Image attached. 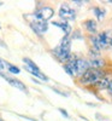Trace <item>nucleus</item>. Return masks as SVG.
Listing matches in <instances>:
<instances>
[{
    "mask_svg": "<svg viewBox=\"0 0 112 121\" xmlns=\"http://www.w3.org/2000/svg\"><path fill=\"white\" fill-rule=\"evenodd\" d=\"M63 67L70 76H81L89 69L88 60L80 57H74V56L70 58L69 62L64 63Z\"/></svg>",
    "mask_w": 112,
    "mask_h": 121,
    "instance_id": "1",
    "label": "nucleus"
},
{
    "mask_svg": "<svg viewBox=\"0 0 112 121\" xmlns=\"http://www.w3.org/2000/svg\"><path fill=\"white\" fill-rule=\"evenodd\" d=\"M0 75H1V76L6 80V81H7L10 85H12L13 87H16V88L21 90V91H23V92H25V93H27V86H25L22 81H19V80H17V79H13V78H8L7 75L3 74L1 72H0Z\"/></svg>",
    "mask_w": 112,
    "mask_h": 121,
    "instance_id": "8",
    "label": "nucleus"
},
{
    "mask_svg": "<svg viewBox=\"0 0 112 121\" xmlns=\"http://www.w3.org/2000/svg\"><path fill=\"white\" fill-rule=\"evenodd\" d=\"M54 15V10L52 7H48V6H45V7H41L40 10L34 13V17L35 19H40V21H45L47 22L48 19H51Z\"/></svg>",
    "mask_w": 112,
    "mask_h": 121,
    "instance_id": "6",
    "label": "nucleus"
},
{
    "mask_svg": "<svg viewBox=\"0 0 112 121\" xmlns=\"http://www.w3.org/2000/svg\"><path fill=\"white\" fill-rule=\"evenodd\" d=\"M0 121H1V120H0Z\"/></svg>",
    "mask_w": 112,
    "mask_h": 121,
    "instance_id": "20",
    "label": "nucleus"
},
{
    "mask_svg": "<svg viewBox=\"0 0 112 121\" xmlns=\"http://www.w3.org/2000/svg\"><path fill=\"white\" fill-rule=\"evenodd\" d=\"M107 92H108V95L112 97V79L111 80H108V86H107Z\"/></svg>",
    "mask_w": 112,
    "mask_h": 121,
    "instance_id": "15",
    "label": "nucleus"
},
{
    "mask_svg": "<svg viewBox=\"0 0 112 121\" xmlns=\"http://www.w3.org/2000/svg\"><path fill=\"white\" fill-rule=\"evenodd\" d=\"M0 69H4V63L0 60Z\"/></svg>",
    "mask_w": 112,
    "mask_h": 121,
    "instance_id": "17",
    "label": "nucleus"
},
{
    "mask_svg": "<svg viewBox=\"0 0 112 121\" xmlns=\"http://www.w3.org/2000/svg\"><path fill=\"white\" fill-rule=\"evenodd\" d=\"M94 13H95V16L98 17V19H103L104 17H105V10H103L101 7H94Z\"/></svg>",
    "mask_w": 112,
    "mask_h": 121,
    "instance_id": "13",
    "label": "nucleus"
},
{
    "mask_svg": "<svg viewBox=\"0 0 112 121\" xmlns=\"http://www.w3.org/2000/svg\"><path fill=\"white\" fill-rule=\"evenodd\" d=\"M59 17L62 18L64 22L75 21L76 19V12L68 4H63L62 6H60V9H59Z\"/></svg>",
    "mask_w": 112,
    "mask_h": 121,
    "instance_id": "5",
    "label": "nucleus"
},
{
    "mask_svg": "<svg viewBox=\"0 0 112 121\" xmlns=\"http://www.w3.org/2000/svg\"><path fill=\"white\" fill-rule=\"evenodd\" d=\"M53 26L58 27L63 30V32L65 33V36H69L70 33H71V27L68 22H53Z\"/></svg>",
    "mask_w": 112,
    "mask_h": 121,
    "instance_id": "10",
    "label": "nucleus"
},
{
    "mask_svg": "<svg viewBox=\"0 0 112 121\" xmlns=\"http://www.w3.org/2000/svg\"><path fill=\"white\" fill-rule=\"evenodd\" d=\"M95 86H96V88L98 90H105V88H107V86H108V79L107 78H101L99 81L95 84Z\"/></svg>",
    "mask_w": 112,
    "mask_h": 121,
    "instance_id": "12",
    "label": "nucleus"
},
{
    "mask_svg": "<svg viewBox=\"0 0 112 121\" xmlns=\"http://www.w3.org/2000/svg\"><path fill=\"white\" fill-rule=\"evenodd\" d=\"M112 41V32H101L92 38V44L95 51H101V50H107L111 47Z\"/></svg>",
    "mask_w": 112,
    "mask_h": 121,
    "instance_id": "3",
    "label": "nucleus"
},
{
    "mask_svg": "<svg viewBox=\"0 0 112 121\" xmlns=\"http://www.w3.org/2000/svg\"><path fill=\"white\" fill-rule=\"evenodd\" d=\"M30 27L33 28V30L35 33H37L39 35H41L44 33L47 32V28H48V24L47 22L45 21H40V19H35V21L30 22Z\"/></svg>",
    "mask_w": 112,
    "mask_h": 121,
    "instance_id": "7",
    "label": "nucleus"
},
{
    "mask_svg": "<svg viewBox=\"0 0 112 121\" xmlns=\"http://www.w3.org/2000/svg\"><path fill=\"white\" fill-rule=\"evenodd\" d=\"M0 4H1V3H0Z\"/></svg>",
    "mask_w": 112,
    "mask_h": 121,
    "instance_id": "19",
    "label": "nucleus"
},
{
    "mask_svg": "<svg viewBox=\"0 0 112 121\" xmlns=\"http://www.w3.org/2000/svg\"><path fill=\"white\" fill-rule=\"evenodd\" d=\"M89 68H93V69H100L101 67H104L105 62L103 59H99V58H93V59H90L89 62Z\"/></svg>",
    "mask_w": 112,
    "mask_h": 121,
    "instance_id": "11",
    "label": "nucleus"
},
{
    "mask_svg": "<svg viewBox=\"0 0 112 121\" xmlns=\"http://www.w3.org/2000/svg\"><path fill=\"white\" fill-rule=\"evenodd\" d=\"M7 68H8V72H10V73H12V74H18L19 72H21L18 67L12 65V64H7Z\"/></svg>",
    "mask_w": 112,
    "mask_h": 121,
    "instance_id": "14",
    "label": "nucleus"
},
{
    "mask_svg": "<svg viewBox=\"0 0 112 121\" xmlns=\"http://www.w3.org/2000/svg\"><path fill=\"white\" fill-rule=\"evenodd\" d=\"M111 47H112V41H111Z\"/></svg>",
    "mask_w": 112,
    "mask_h": 121,
    "instance_id": "18",
    "label": "nucleus"
},
{
    "mask_svg": "<svg viewBox=\"0 0 112 121\" xmlns=\"http://www.w3.org/2000/svg\"><path fill=\"white\" fill-rule=\"evenodd\" d=\"M83 26H84L86 30L90 34H95L96 30H98V24L94 19H86L83 22Z\"/></svg>",
    "mask_w": 112,
    "mask_h": 121,
    "instance_id": "9",
    "label": "nucleus"
},
{
    "mask_svg": "<svg viewBox=\"0 0 112 121\" xmlns=\"http://www.w3.org/2000/svg\"><path fill=\"white\" fill-rule=\"evenodd\" d=\"M105 74L100 69L89 68L84 74L80 76V84L81 85H95L101 78H104Z\"/></svg>",
    "mask_w": 112,
    "mask_h": 121,
    "instance_id": "4",
    "label": "nucleus"
},
{
    "mask_svg": "<svg viewBox=\"0 0 112 121\" xmlns=\"http://www.w3.org/2000/svg\"><path fill=\"white\" fill-rule=\"evenodd\" d=\"M52 52L57 57V59L60 60L63 64L69 62L70 58L72 57V55H71V39H70V36H64L60 40V44L53 48Z\"/></svg>",
    "mask_w": 112,
    "mask_h": 121,
    "instance_id": "2",
    "label": "nucleus"
},
{
    "mask_svg": "<svg viewBox=\"0 0 112 121\" xmlns=\"http://www.w3.org/2000/svg\"><path fill=\"white\" fill-rule=\"evenodd\" d=\"M59 112H60V113H62V114H63V115H64L65 117H69V114H68V113L65 112V110H64V109H62V108H60V109H59Z\"/></svg>",
    "mask_w": 112,
    "mask_h": 121,
    "instance_id": "16",
    "label": "nucleus"
}]
</instances>
